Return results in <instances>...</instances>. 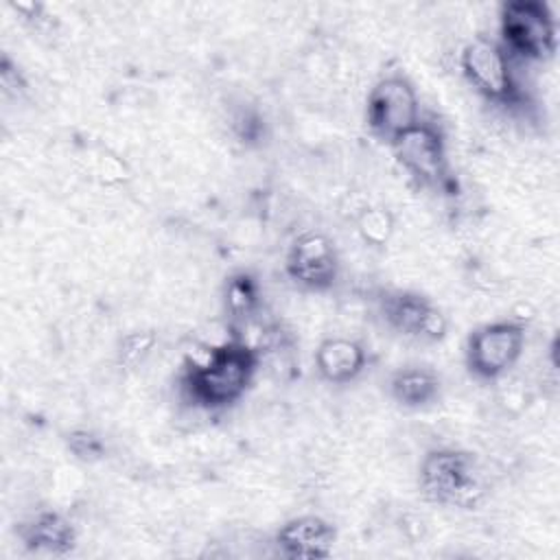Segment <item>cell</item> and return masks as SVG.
Returning <instances> with one entry per match:
<instances>
[{"mask_svg": "<svg viewBox=\"0 0 560 560\" xmlns=\"http://www.w3.org/2000/svg\"><path fill=\"white\" fill-rule=\"evenodd\" d=\"M0 85L7 96H18L20 92H24V79L20 77L18 68L9 57H2L0 63Z\"/></svg>", "mask_w": 560, "mask_h": 560, "instance_id": "cell-18", "label": "cell"}, {"mask_svg": "<svg viewBox=\"0 0 560 560\" xmlns=\"http://www.w3.org/2000/svg\"><path fill=\"white\" fill-rule=\"evenodd\" d=\"M354 221H357L359 236L372 247L387 245L392 234H394V217L383 206H363V208H359Z\"/></svg>", "mask_w": 560, "mask_h": 560, "instance_id": "cell-15", "label": "cell"}, {"mask_svg": "<svg viewBox=\"0 0 560 560\" xmlns=\"http://www.w3.org/2000/svg\"><path fill=\"white\" fill-rule=\"evenodd\" d=\"M381 313L385 324L407 339L431 343L446 335L444 313L420 293L387 291L381 298Z\"/></svg>", "mask_w": 560, "mask_h": 560, "instance_id": "cell-9", "label": "cell"}, {"mask_svg": "<svg viewBox=\"0 0 560 560\" xmlns=\"http://www.w3.org/2000/svg\"><path fill=\"white\" fill-rule=\"evenodd\" d=\"M158 343V335L153 330H133L127 332L118 343V363L133 370L147 361Z\"/></svg>", "mask_w": 560, "mask_h": 560, "instance_id": "cell-16", "label": "cell"}, {"mask_svg": "<svg viewBox=\"0 0 560 560\" xmlns=\"http://www.w3.org/2000/svg\"><path fill=\"white\" fill-rule=\"evenodd\" d=\"M499 44L510 59L545 61L556 52V20L540 0H512L499 13Z\"/></svg>", "mask_w": 560, "mask_h": 560, "instance_id": "cell-3", "label": "cell"}, {"mask_svg": "<svg viewBox=\"0 0 560 560\" xmlns=\"http://www.w3.org/2000/svg\"><path fill=\"white\" fill-rule=\"evenodd\" d=\"M66 444H68L70 453L81 462H96L105 455L103 440L96 433L88 431V429L70 431L68 438H66Z\"/></svg>", "mask_w": 560, "mask_h": 560, "instance_id": "cell-17", "label": "cell"}, {"mask_svg": "<svg viewBox=\"0 0 560 560\" xmlns=\"http://www.w3.org/2000/svg\"><path fill=\"white\" fill-rule=\"evenodd\" d=\"M525 348V328L518 322L501 319L475 328L464 348L466 368L481 381L503 376L521 359Z\"/></svg>", "mask_w": 560, "mask_h": 560, "instance_id": "cell-4", "label": "cell"}, {"mask_svg": "<svg viewBox=\"0 0 560 560\" xmlns=\"http://www.w3.org/2000/svg\"><path fill=\"white\" fill-rule=\"evenodd\" d=\"M365 350L359 341L346 337H330L315 350V368L328 383L343 385L354 381L365 368Z\"/></svg>", "mask_w": 560, "mask_h": 560, "instance_id": "cell-12", "label": "cell"}, {"mask_svg": "<svg viewBox=\"0 0 560 560\" xmlns=\"http://www.w3.org/2000/svg\"><path fill=\"white\" fill-rule=\"evenodd\" d=\"M459 66L466 81L483 98L508 105L516 103L521 92L512 72V59L499 42L488 37H475L459 55Z\"/></svg>", "mask_w": 560, "mask_h": 560, "instance_id": "cell-5", "label": "cell"}, {"mask_svg": "<svg viewBox=\"0 0 560 560\" xmlns=\"http://www.w3.org/2000/svg\"><path fill=\"white\" fill-rule=\"evenodd\" d=\"M442 389L440 376L429 368H402L396 370L389 378V394L392 398L407 407V409H420L438 400Z\"/></svg>", "mask_w": 560, "mask_h": 560, "instance_id": "cell-13", "label": "cell"}, {"mask_svg": "<svg viewBox=\"0 0 560 560\" xmlns=\"http://www.w3.org/2000/svg\"><path fill=\"white\" fill-rule=\"evenodd\" d=\"M223 306L234 324L252 319L260 306V284L249 271L232 273L223 284Z\"/></svg>", "mask_w": 560, "mask_h": 560, "instance_id": "cell-14", "label": "cell"}, {"mask_svg": "<svg viewBox=\"0 0 560 560\" xmlns=\"http://www.w3.org/2000/svg\"><path fill=\"white\" fill-rule=\"evenodd\" d=\"M402 168L422 186L442 188L448 182L446 142L433 122L420 120L392 142Z\"/></svg>", "mask_w": 560, "mask_h": 560, "instance_id": "cell-7", "label": "cell"}, {"mask_svg": "<svg viewBox=\"0 0 560 560\" xmlns=\"http://www.w3.org/2000/svg\"><path fill=\"white\" fill-rule=\"evenodd\" d=\"M365 116L370 131L392 144L398 136L420 122L416 88L402 74L383 77L368 94Z\"/></svg>", "mask_w": 560, "mask_h": 560, "instance_id": "cell-6", "label": "cell"}, {"mask_svg": "<svg viewBox=\"0 0 560 560\" xmlns=\"http://www.w3.org/2000/svg\"><path fill=\"white\" fill-rule=\"evenodd\" d=\"M260 352L243 339H230L186 368L182 389L201 409H223L236 402L258 370Z\"/></svg>", "mask_w": 560, "mask_h": 560, "instance_id": "cell-1", "label": "cell"}, {"mask_svg": "<svg viewBox=\"0 0 560 560\" xmlns=\"http://www.w3.org/2000/svg\"><path fill=\"white\" fill-rule=\"evenodd\" d=\"M284 269L287 276L302 289H330L339 278V256L335 243L322 232L300 234L287 252Z\"/></svg>", "mask_w": 560, "mask_h": 560, "instance_id": "cell-8", "label": "cell"}, {"mask_svg": "<svg viewBox=\"0 0 560 560\" xmlns=\"http://www.w3.org/2000/svg\"><path fill=\"white\" fill-rule=\"evenodd\" d=\"M18 538L31 551L68 553L77 545V529L61 512H37L18 527Z\"/></svg>", "mask_w": 560, "mask_h": 560, "instance_id": "cell-11", "label": "cell"}, {"mask_svg": "<svg viewBox=\"0 0 560 560\" xmlns=\"http://www.w3.org/2000/svg\"><path fill=\"white\" fill-rule=\"evenodd\" d=\"M337 532L335 527L315 514H304L287 521L276 532V547L287 558H326L332 551Z\"/></svg>", "mask_w": 560, "mask_h": 560, "instance_id": "cell-10", "label": "cell"}, {"mask_svg": "<svg viewBox=\"0 0 560 560\" xmlns=\"http://www.w3.org/2000/svg\"><path fill=\"white\" fill-rule=\"evenodd\" d=\"M418 483L427 501L444 508L472 510L486 497V477L468 451L433 448L418 470Z\"/></svg>", "mask_w": 560, "mask_h": 560, "instance_id": "cell-2", "label": "cell"}]
</instances>
